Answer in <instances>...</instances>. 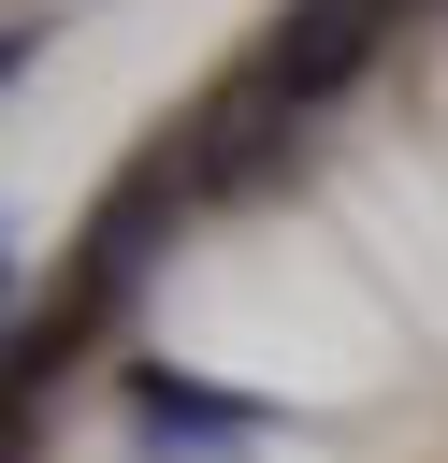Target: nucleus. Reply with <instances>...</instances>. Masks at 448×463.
Returning <instances> with one entry per match:
<instances>
[{
  "mask_svg": "<svg viewBox=\"0 0 448 463\" xmlns=\"http://www.w3.org/2000/svg\"><path fill=\"white\" fill-rule=\"evenodd\" d=\"M376 43H390V0H289V29L260 43V87L303 116V101H332V87H347Z\"/></svg>",
  "mask_w": 448,
  "mask_h": 463,
  "instance_id": "1",
  "label": "nucleus"
},
{
  "mask_svg": "<svg viewBox=\"0 0 448 463\" xmlns=\"http://www.w3.org/2000/svg\"><path fill=\"white\" fill-rule=\"evenodd\" d=\"M130 405H145V434H188V449H246V434H260L246 405H217V391H188V376H130Z\"/></svg>",
  "mask_w": 448,
  "mask_h": 463,
  "instance_id": "2",
  "label": "nucleus"
}]
</instances>
